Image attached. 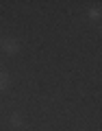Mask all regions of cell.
Segmentation results:
<instances>
[{"label": "cell", "mask_w": 102, "mask_h": 131, "mask_svg": "<svg viewBox=\"0 0 102 131\" xmlns=\"http://www.w3.org/2000/svg\"><path fill=\"white\" fill-rule=\"evenodd\" d=\"M0 88H5V77L0 74Z\"/></svg>", "instance_id": "obj_1"}]
</instances>
